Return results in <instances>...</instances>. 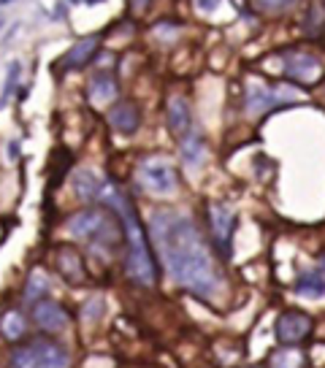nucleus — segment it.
<instances>
[{"label": "nucleus", "mask_w": 325, "mask_h": 368, "mask_svg": "<svg viewBox=\"0 0 325 368\" xmlns=\"http://www.w3.org/2000/svg\"><path fill=\"white\" fill-rule=\"evenodd\" d=\"M25 330H27V325H25V317H22L19 312H5V314L0 317V333H3L8 341L22 338Z\"/></svg>", "instance_id": "6ab92c4d"}, {"label": "nucleus", "mask_w": 325, "mask_h": 368, "mask_svg": "<svg viewBox=\"0 0 325 368\" xmlns=\"http://www.w3.org/2000/svg\"><path fill=\"white\" fill-rule=\"evenodd\" d=\"M195 3H198V8H201V11H214L220 0H195Z\"/></svg>", "instance_id": "5701e85b"}, {"label": "nucleus", "mask_w": 325, "mask_h": 368, "mask_svg": "<svg viewBox=\"0 0 325 368\" xmlns=\"http://www.w3.org/2000/svg\"><path fill=\"white\" fill-rule=\"evenodd\" d=\"M152 238L160 249L168 276L201 298H214L223 290V274L195 222L179 211H155Z\"/></svg>", "instance_id": "f257e3e1"}, {"label": "nucleus", "mask_w": 325, "mask_h": 368, "mask_svg": "<svg viewBox=\"0 0 325 368\" xmlns=\"http://www.w3.org/2000/svg\"><path fill=\"white\" fill-rule=\"evenodd\" d=\"M260 8H266V11H279V8H284V5H290L293 0H255Z\"/></svg>", "instance_id": "4be33fe9"}, {"label": "nucleus", "mask_w": 325, "mask_h": 368, "mask_svg": "<svg viewBox=\"0 0 325 368\" xmlns=\"http://www.w3.org/2000/svg\"><path fill=\"white\" fill-rule=\"evenodd\" d=\"M168 128L177 133V136H190V128H192V114H190V103L185 97L174 95L168 100Z\"/></svg>", "instance_id": "ddd939ff"}, {"label": "nucleus", "mask_w": 325, "mask_h": 368, "mask_svg": "<svg viewBox=\"0 0 325 368\" xmlns=\"http://www.w3.org/2000/svg\"><path fill=\"white\" fill-rule=\"evenodd\" d=\"M71 355L63 344L38 338L11 352V368H68Z\"/></svg>", "instance_id": "7ed1b4c3"}, {"label": "nucleus", "mask_w": 325, "mask_h": 368, "mask_svg": "<svg viewBox=\"0 0 325 368\" xmlns=\"http://www.w3.org/2000/svg\"><path fill=\"white\" fill-rule=\"evenodd\" d=\"M312 333V317L304 312H284L277 320V338L282 344H298Z\"/></svg>", "instance_id": "0eeeda50"}, {"label": "nucleus", "mask_w": 325, "mask_h": 368, "mask_svg": "<svg viewBox=\"0 0 325 368\" xmlns=\"http://www.w3.org/2000/svg\"><path fill=\"white\" fill-rule=\"evenodd\" d=\"M301 366H304L301 349H277L271 355V368H301Z\"/></svg>", "instance_id": "412c9836"}, {"label": "nucleus", "mask_w": 325, "mask_h": 368, "mask_svg": "<svg viewBox=\"0 0 325 368\" xmlns=\"http://www.w3.org/2000/svg\"><path fill=\"white\" fill-rule=\"evenodd\" d=\"M49 295V276L44 271H33L27 276V284H25V301L30 303H38Z\"/></svg>", "instance_id": "f3484780"}, {"label": "nucleus", "mask_w": 325, "mask_h": 368, "mask_svg": "<svg viewBox=\"0 0 325 368\" xmlns=\"http://www.w3.org/2000/svg\"><path fill=\"white\" fill-rule=\"evenodd\" d=\"M139 176H141V182H144V187L152 189V192H157V195H171V192H177V187H179L177 168H174L168 160H163V157H149V160H144L139 168Z\"/></svg>", "instance_id": "39448f33"}, {"label": "nucleus", "mask_w": 325, "mask_h": 368, "mask_svg": "<svg viewBox=\"0 0 325 368\" xmlns=\"http://www.w3.org/2000/svg\"><path fill=\"white\" fill-rule=\"evenodd\" d=\"M90 97L93 100H111L117 97V82L111 73H98L90 82Z\"/></svg>", "instance_id": "a211bd4d"}, {"label": "nucleus", "mask_w": 325, "mask_h": 368, "mask_svg": "<svg viewBox=\"0 0 325 368\" xmlns=\"http://www.w3.org/2000/svg\"><path fill=\"white\" fill-rule=\"evenodd\" d=\"M103 189H106V184L100 182V176L93 174V171H76L74 174V192H76V198L98 200L103 195Z\"/></svg>", "instance_id": "2eb2a0df"}, {"label": "nucleus", "mask_w": 325, "mask_h": 368, "mask_svg": "<svg viewBox=\"0 0 325 368\" xmlns=\"http://www.w3.org/2000/svg\"><path fill=\"white\" fill-rule=\"evenodd\" d=\"M95 51H98V36H90V38H82L76 46H71L68 49V54L63 57V68L65 71H74V68H85L90 60L95 57Z\"/></svg>", "instance_id": "4468645a"}, {"label": "nucleus", "mask_w": 325, "mask_h": 368, "mask_svg": "<svg viewBox=\"0 0 325 368\" xmlns=\"http://www.w3.org/2000/svg\"><path fill=\"white\" fill-rule=\"evenodd\" d=\"M109 206H114V211L120 214V222L125 228V235H128V274L136 284H144V287H155L157 281V266H155V257L149 252V241H146V233L141 228L139 214L131 203V198L117 189L114 184H106L103 195H100Z\"/></svg>", "instance_id": "f03ea898"}, {"label": "nucleus", "mask_w": 325, "mask_h": 368, "mask_svg": "<svg viewBox=\"0 0 325 368\" xmlns=\"http://www.w3.org/2000/svg\"><path fill=\"white\" fill-rule=\"evenodd\" d=\"M30 314H33V322L41 330H47V333H60L71 322L68 312L60 303H54V301H38V303H33L30 306Z\"/></svg>", "instance_id": "6e6552de"}, {"label": "nucleus", "mask_w": 325, "mask_h": 368, "mask_svg": "<svg viewBox=\"0 0 325 368\" xmlns=\"http://www.w3.org/2000/svg\"><path fill=\"white\" fill-rule=\"evenodd\" d=\"M209 225H212V235L214 241L220 244L223 255H231V235H233V211L228 206H220V203H212L209 206Z\"/></svg>", "instance_id": "1a4fd4ad"}, {"label": "nucleus", "mask_w": 325, "mask_h": 368, "mask_svg": "<svg viewBox=\"0 0 325 368\" xmlns=\"http://www.w3.org/2000/svg\"><path fill=\"white\" fill-rule=\"evenodd\" d=\"M90 3H98V0H90Z\"/></svg>", "instance_id": "b1692460"}, {"label": "nucleus", "mask_w": 325, "mask_h": 368, "mask_svg": "<svg viewBox=\"0 0 325 368\" xmlns=\"http://www.w3.org/2000/svg\"><path fill=\"white\" fill-rule=\"evenodd\" d=\"M279 100H284L282 87H266V84H249L247 87V111L249 114H263L274 108Z\"/></svg>", "instance_id": "9b49d317"}, {"label": "nucleus", "mask_w": 325, "mask_h": 368, "mask_svg": "<svg viewBox=\"0 0 325 368\" xmlns=\"http://www.w3.org/2000/svg\"><path fill=\"white\" fill-rule=\"evenodd\" d=\"M284 73L295 82H304V84H312L323 76V62L312 54H304V51H290L284 54Z\"/></svg>", "instance_id": "423d86ee"}, {"label": "nucleus", "mask_w": 325, "mask_h": 368, "mask_svg": "<svg viewBox=\"0 0 325 368\" xmlns=\"http://www.w3.org/2000/svg\"><path fill=\"white\" fill-rule=\"evenodd\" d=\"M68 233L76 235V238H98V235H103V238H109V244H114L120 238L117 228L111 225V220L100 209H85V211L74 214L68 220Z\"/></svg>", "instance_id": "20e7f679"}, {"label": "nucleus", "mask_w": 325, "mask_h": 368, "mask_svg": "<svg viewBox=\"0 0 325 368\" xmlns=\"http://www.w3.org/2000/svg\"><path fill=\"white\" fill-rule=\"evenodd\" d=\"M54 266H57L60 276H63L65 281H71V284H82V281L87 279L85 263H82L79 252L71 249V246H60V249L54 252Z\"/></svg>", "instance_id": "9d476101"}, {"label": "nucleus", "mask_w": 325, "mask_h": 368, "mask_svg": "<svg viewBox=\"0 0 325 368\" xmlns=\"http://www.w3.org/2000/svg\"><path fill=\"white\" fill-rule=\"evenodd\" d=\"M109 122H111V128H114L117 133L133 136L141 125V114H139V108H136V103H128V100L117 103V106L109 111Z\"/></svg>", "instance_id": "f8f14e48"}, {"label": "nucleus", "mask_w": 325, "mask_h": 368, "mask_svg": "<svg viewBox=\"0 0 325 368\" xmlns=\"http://www.w3.org/2000/svg\"><path fill=\"white\" fill-rule=\"evenodd\" d=\"M295 292L304 298H323L325 295V271H309L295 281Z\"/></svg>", "instance_id": "dca6fc26"}, {"label": "nucleus", "mask_w": 325, "mask_h": 368, "mask_svg": "<svg viewBox=\"0 0 325 368\" xmlns=\"http://www.w3.org/2000/svg\"><path fill=\"white\" fill-rule=\"evenodd\" d=\"M203 154H206L203 141L198 136H185V141H182V160H185L187 165L190 168H198L201 160H203Z\"/></svg>", "instance_id": "aec40b11"}]
</instances>
